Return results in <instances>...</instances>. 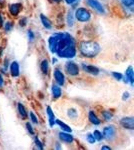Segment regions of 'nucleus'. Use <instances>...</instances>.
<instances>
[{"instance_id": "nucleus-1", "label": "nucleus", "mask_w": 134, "mask_h": 150, "mask_svg": "<svg viewBox=\"0 0 134 150\" xmlns=\"http://www.w3.org/2000/svg\"><path fill=\"white\" fill-rule=\"evenodd\" d=\"M49 44L51 51L61 57L72 58L76 55L74 40L68 33L55 34L49 38Z\"/></svg>"}, {"instance_id": "nucleus-2", "label": "nucleus", "mask_w": 134, "mask_h": 150, "mask_svg": "<svg viewBox=\"0 0 134 150\" xmlns=\"http://www.w3.org/2000/svg\"><path fill=\"white\" fill-rule=\"evenodd\" d=\"M79 50L83 56L87 57H93L98 54L100 51V46L93 41H83L80 44Z\"/></svg>"}, {"instance_id": "nucleus-3", "label": "nucleus", "mask_w": 134, "mask_h": 150, "mask_svg": "<svg viewBox=\"0 0 134 150\" xmlns=\"http://www.w3.org/2000/svg\"><path fill=\"white\" fill-rule=\"evenodd\" d=\"M76 17L79 21L83 22L89 20L91 18V14L86 9L80 8L76 11Z\"/></svg>"}, {"instance_id": "nucleus-4", "label": "nucleus", "mask_w": 134, "mask_h": 150, "mask_svg": "<svg viewBox=\"0 0 134 150\" xmlns=\"http://www.w3.org/2000/svg\"><path fill=\"white\" fill-rule=\"evenodd\" d=\"M121 125L124 128L130 130L134 129V118L132 117H125L120 121Z\"/></svg>"}, {"instance_id": "nucleus-5", "label": "nucleus", "mask_w": 134, "mask_h": 150, "mask_svg": "<svg viewBox=\"0 0 134 150\" xmlns=\"http://www.w3.org/2000/svg\"><path fill=\"white\" fill-rule=\"evenodd\" d=\"M22 5L20 3H13L9 6V13L14 17L17 16L22 10Z\"/></svg>"}, {"instance_id": "nucleus-6", "label": "nucleus", "mask_w": 134, "mask_h": 150, "mask_svg": "<svg viewBox=\"0 0 134 150\" xmlns=\"http://www.w3.org/2000/svg\"><path fill=\"white\" fill-rule=\"evenodd\" d=\"M87 2L88 5L97 12L100 13H105V9L103 6L97 0H87Z\"/></svg>"}, {"instance_id": "nucleus-7", "label": "nucleus", "mask_w": 134, "mask_h": 150, "mask_svg": "<svg viewBox=\"0 0 134 150\" xmlns=\"http://www.w3.org/2000/svg\"><path fill=\"white\" fill-rule=\"evenodd\" d=\"M115 129L113 126L107 127L103 130V136L107 140H111L115 135Z\"/></svg>"}, {"instance_id": "nucleus-8", "label": "nucleus", "mask_w": 134, "mask_h": 150, "mask_svg": "<svg viewBox=\"0 0 134 150\" xmlns=\"http://www.w3.org/2000/svg\"><path fill=\"white\" fill-rule=\"evenodd\" d=\"M66 71L69 75L76 76L78 75L79 72V69L76 64L69 62L66 65Z\"/></svg>"}, {"instance_id": "nucleus-9", "label": "nucleus", "mask_w": 134, "mask_h": 150, "mask_svg": "<svg viewBox=\"0 0 134 150\" xmlns=\"http://www.w3.org/2000/svg\"><path fill=\"white\" fill-rule=\"evenodd\" d=\"M54 76L57 83L60 86L63 85L64 83V76L63 74L58 70H56L54 73Z\"/></svg>"}, {"instance_id": "nucleus-10", "label": "nucleus", "mask_w": 134, "mask_h": 150, "mask_svg": "<svg viewBox=\"0 0 134 150\" xmlns=\"http://www.w3.org/2000/svg\"><path fill=\"white\" fill-rule=\"evenodd\" d=\"M11 74L13 77H18L19 75V65L16 61L12 63L10 67Z\"/></svg>"}, {"instance_id": "nucleus-11", "label": "nucleus", "mask_w": 134, "mask_h": 150, "mask_svg": "<svg viewBox=\"0 0 134 150\" xmlns=\"http://www.w3.org/2000/svg\"><path fill=\"white\" fill-rule=\"evenodd\" d=\"M83 69L86 72L93 75H97L99 73V69L96 67L92 65H84L83 66Z\"/></svg>"}, {"instance_id": "nucleus-12", "label": "nucleus", "mask_w": 134, "mask_h": 150, "mask_svg": "<svg viewBox=\"0 0 134 150\" xmlns=\"http://www.w3.org/2000/svg\"><path fill=\"white\" fill-rule=\"evenodd\" d=\"M59 138L60 139V140H61L65 142H66V143H71L73 141V137L71 135H69L67 133L61 132V133H59Z\"/></svg>"}, {"instance_id": "nucleus-13", "label": "nucleus", "mask_w": 134, "mask_h": 150, "mask_svg": "<svg viewBox=\"0 0 134 150\" xmlns=\"http://www.w3.org/2000/svg\"><path fill=\"white\" fill-rule=\"evenodd\" d=\"M47 112L48 114V117H49V125L51 127H52L55 124V121H54V115L53 112L50 106H48L47 108Z\"/></svg>"}, {"instance_id": "nucleus-14", "label": "nucleus", "mask_w": 134, "mask_h": 150, "mask_svg": "<svg viewBox=\"0 0 134 150\" xmlns=\"http://www.w3.org/2000/svg\"><path fill=\"white\" fill-rule=\"evenodd\" d=\"M40 19L43 26L46 29H51L52 24L50 20L43 14L40 15Z\"/></svg>"}, {"instance_id": "nucleus-15", "label": "nucleus", "mask_w": 134, "mask_h": 150, "mask_svg": "<svg viewBox=\"0 0 134 150\" xmlns=\"http://www.w3.org/2000/svg\"><path fill=\"white\" fill-rule=\"evenodd\" d=\"M88 118H89V121L91 122L93 124L99 125L100 123V121L98 118L96 117L95 113L93 111H90L88 114Z\"/></svg>"}, {"instance_id": "nucleus-16", "label": "nucleus", "mask_w": 134, "mask_h": 150, "mask_svg": "<svg viewBox=\"0 0 134 150\" xmlns=\"http://www.w3.org/2000/svg\"><path fill=\"white\" fill-rule=\"evenodd\" d=\"M126 75L128 79L130 81L131 84L133 85L134 83V71L133 68L132 66H129L126 71Z\"/></svg>"}, {"instance_id": "nucleus-17", "label": "nucleus", "mask_w": 134, "mask_h": 150, "mask_svg": "<svg viewBox=\"0 0 134 150\" xmlns=\"http://www.w3.org/2000/svg\"><path fill=\"white\" fill-rule=\"evenodd\" d=\"M55 122L56 124L58 125L61 128V129H62L64 131L70 132V133L72 132V130H71V127H69L65 123H63V122L60 121V120H56Z\"/></svg>"}, {"instance_id": "nucleus-18", "label": "nucleus", "mask_w": 134, "mask_h": 150, "mask_svg": "<svg viewBox=\"0 0 134 150\" xmlns=\"http://www.w3.org/2000/svg\"><path fill=\"white\" fill-rule=\"evenodd\" d=\"M52 91L53 97L55 98H58L61 95V90L57 86H53L52 88Z\"/></svg>"}, {"instance_id": "nucleus-19", "label": "nucleus", "mask_w": 134, "mask_h": 150, "mask_svg": "<svg viewBox=\"0 0 134 150\" xmlns=\"http://www.w3.org/2000/svg\"><path fill=\"white\" fill-rule=\"evenodd\" d=\"M41 70L43 74L46 75L48 73V63L46 60H43L41 64Z\"/></svg>"}, {"instance_id": "nucleus-20", "label": "nucleus", "mask_w": 134, "mask_h": 150, "mask_svg": "<svg viewBox=\"0 0 134 150\" xmlns=\"http://www.w3.org/2000/svg\"><path fill=\"white\" fill-rule=\"evenodd\" d=\"M18 108L19 110V113L24 118H26L27 116V112L25 109L24 106L21 103H19L18 105Z\"/></svg>"}, {"instance_id": "nucleus-21", "label": "nucleus", "mask_w": 134, "mask_h": 150, "mask_svg": "<svg viewBox=\"0 0 134 150\" xmlns=\"http://www.w3.org/2000/svg\"><path fill=\"white\" fill-rule=\"evenodd\" d=\"M3 26L4 27L5 31L6 32H9L12 30L13 28V26H14V24L12 23V22L7 21V22Z\"/></svg>"}, {"instance_id": "nucleus-22", "label": "nucleus", "mask_w": 134, "mask_h": 150, "mask_svg": "<svg viewBox=\"0 0 134 150\" xmlns=\"http://www.w3.org/2000/svg\"><path fill=\"white\" fill-rule=\"evenodd\" d=\"M93 135H94L95 138L96 139V140L98 141H100L101 140V139H103V137L101 133L98 130H96L94 132Z\"/></svg>"}, {"instance_id": "nucleus-23", "label": "nucleus", "mask_w": 134, "mask_h": 150, "mask_svg": "<svg viewBox=\"0 0 134 150\" xmlns=\"http://www.w3.org/2000/svg\"><path fill=\"white\" fill-rule=\"evenodd\" d=\"M102 114L103 115V117L105 118V119L107 120V121L110 120L113 117V115L110 112H107V111L103 112Z\"/></svg>"}, {"instance_id": "nucleus-24", "label": "nucleus", "mask_w": 134, "mask_h": 150, "mask_svg": "<svg viewBox=\"0 0 134 150\" xmlns=\"http://www.w3.org/2000/svg\"><path fill=\"white\" fill-rule=\"evenodd\" d=\"M123 3L127 7H131L133 6L134 4V0H121Z\"/></svg>"}, {"instance_id": "nucleus-25", "label": "nucleus", "mask_w": 134, "mask_h": 150, "mask_svg": "<svg viewBox=\"0 0 134 150\" xmlns=\"http://www.w3.org/2000/svg\"><path fill=\"white\" fill-rule=\"evenodd\" d=\"M35 144H36V145H37V146L40 150H43V147L42 144L41 142L40 141L39 139H38L37 137H35Z\"/></svg>"}, {"instance_id": "nucleus-26", "label": "nucleus", "mask_w": 134, "mask_h": 150, "mask_svg": "<svg viewBox=\"0 0 134 150\" xmlns=\"http://www.w3.org/2000/svg\"><path fill=\"white\" fill-rule=\"evenodd\" d=\"M26 126L27 129L28 131L29 132V133L30 134H31V135H33L34 134V132L33 128H32V127L31 126V125L30 124V123H29V122L26 123Z\"/></svg>"}, {"instance_id": "nucleus-27", "label": "nucleus", "mask_w": 134, "mask_h": 150, "mask_svg": "<svg viewBox=\"0 0 134 150\" xmlns=\"http://www.w3.org/2000/svg\"><path fill=\"white\" fill-rule=\"evenodd\" d=\"M87 140H88V141L89 142V143L91 144L95 143V141H96L94 137L91 134H88V137H87Z\"/></svg>"}, {"instance_id": "nucleus-28", "label": "nucleus", "mask_w": 134, "mask_h": 150, "mask_svg": "<svg viewBox=\"0 0 134 150\" xmlns=\"http://www.w3.org/2000/svg\"><path fill=\"white\" fill-rule=\"evenodd\" d=\"M113 77H115L118 80H120L123 78V75L122 74L120 73H117V72H113Z\"/></svg>"}, {"instance_id": "nucleus-29", "label": "nucleus", "mask_w": 134, "mask_h": 150, "mask_svg": "<svg viewBox=\"0 0 134 150\" xmlns=\"http://www.w3.org/2000/svg\"><path fill=\"white\" fill-rule=\"evenodd\" d=\"M30 117H31V120H32V121L33 123H35V124H37L38 123L37 118L36 116L34 114L33 112H30Z\"/></svg>"}, {"instance_id": "nucleus-30", "label": "nucleus", "mask_w": 134, "mask_h": 150, "mask_svg": "<svg viewBox=\"0 0 134 150\" xmlns=\"http://www.w3.org/2000/svg\"><path fill=\"white\" fill-rule=\"evenodd\" d=\"M28 36L29 39L30 41H32L34 38V35L33 34V32L31 31V30H29L28 31Z\"/></svg>"}, {"instance_id": "nucleus-31", "label": "nucleus", "mask_w": 134, "mask_h": 150, "mask_svg": "<svg viewBox=\"0 0 134 150\" xmlns=\"http://www.w3.org/2000/svg\"><path fill=\"white\" fill-rule=\"evenodd\" d=\"M19 24H20V25L21 26H22V27H23V26H25V25H26V19L23 18V19L20 20V21H19Z\"/></svg>"}, {"instance_id": "nucleus-32", "label": "nucleus", "mask_w": 134, "mask_h": 150, "mask_svg": "<svg viewBox=\"0 0 134 150\" xmlns=\"http://www.w3.org/2000/svg\"><path fill=\"white\" fill-rule=\"evenodd\" d=\"M4 26V19L1 13L0 12V28H2Z\"/></svg>"}, {"instance_id": "nucleus-33", "label": "nucleus", "mask_w": 134, "mask_h": 150, "mask_svg": "<svg viewBox=\"0 0 134 150\" xmlns=\"http://www.w3.org/2000/svg\"><path fill=\"white\" fill-rule=\"evenodd\" d=\"M129 96H130V95H129V93H128V92H126L124 93L123 96V99L124 100H126V99H127L129 97Z\"/></svg>"}, {"instance_id": "nucleus-34", "label": "nucleus", "mask_w": 134, "mask_h": 150, "mask_svg": "<svg viewBox=\"0 0 134 150\" xmlns=\"http://www.w3.org/2000/svg\"><path fill=\"white\" fill-rule=\"evenodd\" d=\"M77 0H66V2L68 4H72L74 3V2H76Z\"/></svg>"}, {"instance_id": "nucleus-35", "label": "nucleus", "mask_w": 134, "mask_h": 150, "mask_svg": "<svg viewBox=\"0 0 134 150\" xmlns=\"http://www.w3.org/2000/svg\"><path fill=\"white\" fill-rule=\"evenodd\" d=\"M3 77H2V76L0 75V88L2 87V86L3 85Z\"/></svg>"}, {"instance_id": "nucleus-36", "label": "nucleus", "mask_w": 134, "mask_h": 150, "mask_svg": "<svg viewBox=\"0 0 134 150\" xmlns=\"http://www.w3.org/2000/svg\"><path fill=\"white\" fill-rule=\"evenodd\" d=\"M101 150H110V148L107 146H103V147H101Z\"/></svg>"}, {"instance_id": "nucleus-37", "label": "nucleus", "mask_w": 134, "mask_h": 150, "mask_svg": "<svg viewBox=\"0 0 134 150\" xmlns=\"http://www.w3.org/2000/svg\"><path fill=\"white\" fill-rule=\"evenodd\" d=\"M3 52V49L2 47H0V57L2 56Z\"/></svg>"}, {"instance_id": "nucleus-38", "label": "nucleus", "mask_w": 134, "mask_h": 150, "mask_svg": "<svg viewBox=\"0 0 134 150\" xmlns=\"http://www.w3.org/2000/svg\"><path fill=\"white\" fill-rule=\"evenodd\" d=\"M53 1L56 2H60L61 1V0H53Z\"/></svg>"}]
</instances>
